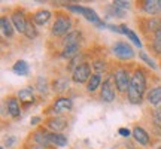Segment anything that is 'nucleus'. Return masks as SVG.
Segmentation results:
<instances>
[{
    "mask_svg": "<svg viewBox=\"0 0 161 149\" xmlns=\"http://www.w3.org/2000/svg\"><path fill=\"white\" fill-rule=\"evenodd\" d=\"M91 67L86 63H82L79 66H76L73 69V74H72V79L75 80L76 84H84L86 80H90L91 78Z\"/></svg>",
    "mask_w": 161,
    "mask_h": 149,
    "instance_id": "nucleus-1",
    "label": "nucleus"
},
{
    "mask_svg": "<svg viewBox=\"0 0 161 149\" xmlns=\"http://www.w3.org/2000/svg\"><path fill=\"white\" fill-rule=\"evenodd\" d=\"M114 79H115V85L116 90L119 92H125L128 91V86H130V78H128V72L125 69H118L114 73Z\"/></svg>",
    "mask_w": 161,
    "mask_h": 149,
    "instance_id": "nucleus-2",
    "label": "nucleus"
},
{
    "mask_svg": "<svg viewBox=\"0 0 161 149\" xmlns=\"http://www.w3.org/2000/svg\"><path fill=\"white\" fill-rule=\"evenodd\" d=\"M70 27H72V21H70L69 18L67 17H58L57 19H55L54 25H52V35L63 36L69 31ZM67 35H69V33H67Z\"/></svg>",
    "mask_w": 161,
    "mask_h": 149,
    "instance_id": "nucleus-3",
    "label": "nucleus"
},
{
    "mask_svg": "<svg viewBox=\"0 0 161 149\" xmlns=\"http://www.w3.org/2000/svg\"><path fill=\"white\" fill-rule=\"evenodd\" d=\"M112 51L115 54L118 58L121 60H130V58L134 57V51H133V48L130 45H127L124 42H116L114 48H112Z\"/></svg>",
    "mask_w": 161,
    "mask_h": 149,
    "instance_id": "nucleus-4",
    "label": "nucleus"
},
{
    "mask_svg": "<svg viewBox=\"0 0 161 149\" xmlns=\"http://www.w3.org/2000/svg\"><path fill=\"white\" fill-rule=\"evenodd\" d=\"M130 86H133V88H134L136 91H139L140 94L145 92V90H146V79H145V74L142 70H137L136 73L133 74Z\"/></svg>",
    "mask_w": 161,
    "mask_h": 149,
    "instance_id": "nucleus-5",
    "label": "nucleus"
},
{
    "mask_svg": "<svg viewBox=\"0 0 161 149\" xmlns=\"http://www.w3.org/2000/svg\"><path fill=\"white\" fill-rule=\"evenodd\" d=\"M100 97L103 102L106 103H110V102H114V98H115V91H114V88L110 85V80H104L103 82V86H102V92H100Z\"/></svg>",
    "mask_w": 161,
    "mask_h": 149,
    "instance_id": "nucleus-6",
    "label": "nucleus"
},
{
    "mask_svg": "<svg viewBox=\"0 0 161 149\" xmlns=\"http://www.w3.org/2000/svg\"><path fill=\"white\" fill-rule=\"evenodd\" d=\"M143 11L149 15H155L161 12V0H146L143 2Z\"/></svg>",
    "mask_w": 161,
    "mask_h": 149,
    "instance_id": "nucleus-7",
    "label": "nucleus"
},
{
    "mask_svg": "<svg viewBox=\"0 0 161 149\" xmlns=\"http://www.w3.org/2000/svg\"><path fill=\"white\" fill-rule=\"evenodd\" d=\"M12 24H14V27L17 29V31H19V33H24V31H25L27 21H25V18L23 17L21 12H15V14L12 15Z\"/></svg>",
    "mask_w": 161,
    "mask_h": 149,
    "instance_id": "nucleus-8",
    "label": "nucleus"
},
{
    "mask_svg": "<svg viewBox=\"0 0 161 149\" xmlns=\"http://www.w3.org/2000/svg\"><path fill=\"white\" fill-rule=\"evenodd\" d=\"M133 136H134V139H136L137 143L143 145V146L149 145V134L145 131L142 127H136V128L133 130Z\"/></svg>",
    "mask_w": 161,
    "mask_h": 149,
    "instance_id": "nucleus-9",
    "label": "nucleus"
},
{
    "mask_svg": "<svg viewBox=\"0 0 161 149\" xmlns=\"http://www.w3.org/2000/svg\"><path fill=\"white\" fill-rule=\"evenodd\" d=\"M72 106H73V103H72L70 98L60 97L57 102L54 103V110H55V112H64V110H70Z\"/></svg>",
    "mask_w": 161,
    "mask_h": 149,
    "instance_id": "nucleus-10",
    "label": "nucleus"
},
{
    "mask_svg": "<svg viewBox=\"0 0 161 149\" xmlns=\"http://www.w3.org/2000/svg\"><path fill=\"white\" fill-rule=\"evenodd\" d=\"M66 125H67V122H66V119H64V118H61V116L51 118V119L48 121V127H49L51 130H54V133L61 131L63 128H66Z\"/></svg>",
    "mask_w": 161,
    "mask_h": 149,
    "instance_id": "nucleus-11",
    "label": "nucleus"
},
{
    "mask_svg": "<svg viewBox=\"0 0 161 149\" xmlns=\"http://www.w3.org/2000/svg\"><path fill=\"white\" fill-rule=\"evenodd\" d=\"M8 112L12 118H18L21 115V109H19V103H18L17 98L11 97L8 100Z\"/></svg>",
    "mask_w": 161,
    "mask_h": 149,
    "instance_id": "nucleus-12",
    "label": "nucleus"
},
{
    "mask_svg": "<svg viewBox=\"0 0 161 149\" xmlns=\"http://www.w3.org/2000/svg\"><path fill=\"white\" fill-rule=\"evenodd\" d=\"M49 142L58 146V148H64L67 145V137L64 134H60V133H49Z\"/></svg>",
    "mask_w": 161,
    "mask_h": 149,
    "instance_id": "nucleus-13",
    "label": "nucleus"
},
{
    "mask_svg": "<svg viewBox=\"0 0 161 149\" xmlns=\"http://www.w3.org/2000/svg\"><path fill=\"white\" fill-rule=\"evenodd\" d=\"M146 100H148L151 104L161 103V86H155V88H152V90L146 94Z\"/></svg>",
    "mask_w": 161,
    "mask_h": 149,
    "instance_id": "nucleus-14",
    "label": "nucleus"
},
{
    "mask_svg": "<svg viewBox=\"0 0 161 149\" xmlns=\"http://www.w3.org/2000/svg\"><path fill=\"white\" fill-rule=\"evenodd\" d=\"M49 18H51V12L49 11H37L33 15V19H35V23L37 25H43L49 21Z\"/></svg>",
    "mask_w": 161,
    "mask_h": 149,
    "instance_id": "nucleus-15",
    "label": "nucleus"
},
{
    "mask_svg": "<svg viewBox=\"0 0 161 149\" xmlns=\"http://www.w3.org/2000/svg\"><path fill=\"white\" fill-rule=\"evenodd\" d=\"M35 142L39 146H48V145L51 143L49 142V133L43 131V130H39V131L35 133Z\"/></svg>",
    "mask_w": 161,
    "mask_h": 149,
    "instance_id": "nucleus-16",
    "label": "nucleus"
},
{
    "mask_svg": "<svg viewBox=\"0 0 161 149\" xmlns=\"http://www.w3.org/2000/svg\"><path fill=\"white\" fill-rule=\"evenodd\" d=\"M0 25H2V31H3V35L6 37H12L14 36V24L6 17H3L0 19Z\"/></svg>",
    "mask_w": 161,
    "mask_h": 149,
    "instance_id": "nucleus-17",
    "label": "nucleus"
},
{
    "mask_svg": "<svg viewBox=\"0 0 161 149\" xmlns=\"http://www.w3.org/2000/svg\"><path fill=\"white\" fill-rule=\"evenodd\" d=\"M12 70H14V73L19 74V76H25V74L29 73V64L25 63L24 60H19V61H17V63L14 64V67H12Z\"/></svg>",
    "mask_w": 161,
    "mask_h": 149,
    "instance_id": "nucleus-18",
    "label": "nucleus"
},
{
    "mask_svg": "<svg viewBox=\"0 0 161 149\" xmlns=\"http://www.w3.org/2000/svg\"><path fill=\"white\" fill-rule=\"evenodd\" d=\"M119 27H121L122 35H125L127 37H128V39H130L133 43H134V45H137L139 48H142V42H140V39L137 37V35H136L134 31H131L130 29H127V25H124V24H122V25H119Z\"/></svg>",
    "mask_w": 161,
    "mask_h": 149,
    "instance_id": "nucleus-19",
    "label": "nucleus"
},
{
    "mask_svg": "<svg viewBox=\"0 0 161 149\" xmlns=\"http://www.w3.org/2000/svg\"><path fill=\"white\" fill-rule=\"evenodd\" d=\"M100 84H102V78H100V74H92L91 78H90V80H88V85H86V90L90 92L96 91L98 86H100Z\"/></svg>",
    "mask_w": 161,
    "mask_h": 149,
    "instance_id": "nucleus-20",
    "label": "nucleus"
},
{
    "mask_svg": "<svg viewBox=\"0 0 161 149\" xmlns=\"http://www.w3.org/2000/svg\"><path fill=\"white\" fill-rule=\"evenodd\" d=\"M79 31H70L69 35L64 37V46L69 45H79Z\"/></svg>",
    "mask_w": 161,
    "mask_h": 149,
    "instance_id": "nucleus-21",
    "label": "nucleus"
},
{
    "mask_svg": "<svg viewBox=\"0 0 161 149\" xmlns=\"http://www.w3.org/2000/svg\"><path fill=\"white\" fill-rule=\"evenodd\" d=\"M78 51H79V45H69V46H64L61 55L64 58H72L78 55Z\"/></svg>",
    "mask_w": 161,
    "mask_h": 149,
    "instance_id": "nucleus-22",
    "label": "nucleus"
},
{
    "mask_svg": "<svg viewBox=\"0 0 161 149\" xmlns=\"http://www.w3.org/2000/svg\"><path fill=\"white\" fill-rule=\"evenodd\" d=\"M18 97H19V100L24 102V103H30V102H33V92H31V88H24V90H19Z\"/></svg>",
    "mask_w": 161,
    "mask_h": 149,
    "instance_id": "nucleus-23",
    "label": "nucleus"
},
{
    "mask_svg": "<svg viewBox=\"0 0 161 149\" xmlns=\"http://www.w3.org/2000/svg\"><path fill=\"white\" fill-rule=\"evenodd\" d=\"M67 86H69V79H67V78H60V79H57L54 82V90L57 92L64 91Z\"/></svg>",
    "mask_w": 161,
    "mask_h": 149,
    "instance_id": "nucleus-24",
    "label": "nucleus"
},
{
    "mask_svg": "<svg viewBox=\"0 0 161 149\" xmlns=\"http://www.w3.org/2000/svg\"><path fill=\"white\" fill-rule=\"evenodd\" d=\"M24 35L27 36L29 39H35L36 36H37V30L36 27L33 25L31 23H27V27H25V31H24Z\"/></svg>",
    "mask_w": 161,
    "mask_h": 149,
    "instance_id": "nucleus-25",
    "label": "nucleus"
},
{
    "mask_svg": "<svg viewBox=\"0 0 161 149\" xmlns=\"http://www.w3.org/2000/svg\"><path fill=\"white\" fill-rule=\"evenodd\" d=\"M148 29L149 30H154V31H157V30L161 29V19H158V18H152V19H149L148 21Z\"/></svg>",
    "mask_w": 161,
    "mask_h": 149,
    "instance_id": "nucleus-26",
    "label": "nucleus"
},
{
    "mask_svg": "<svg viewBox=\"0 0 161 149\" xmlns=\"http://www.w3.org/2000/svg\"><path fill=\"white\" fill-rule=\"evenodd\" d=\"M108 12L110 14V17H124V12L119 11L116 6H110V8H108Z\"/></svg>",
    "mask_w": 161,
    "mask_h": 149,
    "instance_id": "nucleus-27",
    "label": "nucleus"
},
{
    "mask_svg": "<svg viewBox=\"0 0 161 149\" xmlns=\"http://www.w3.org/2000/svg\"><path fill=\"white\" fill-rule=\"evenodd\" d=\"M140 58H142V60H143V61L148 64V66H151L152 69H157V64L154 63V61H152V58H149L148 55H146V54H145V52H140Z\"/></svg>",
    "mask_w": 161,
    "mask_h": 149,
    "instance_id": "nucleus-28",
    "label": "nucleus"
},
{
    "mask_svg": "<svg viewBox=\"0 0 161 149\" xmlns=\"http://www.w3.org/2000/svg\"><path fill=\"white\" fill-rule=\"evenodd\" d=\"M114 6L119 8V9H128V8H130V2H125V0H115V2H114Z\"/></svg>",
    "mask_w": 161,
    "mask_h": 149,
    "instance_id": "nucleus-29",
    "label": "nucleus"
},
{
    "mask_svg": "<svg viewBox=\"0 0 161 149\" xmlns=\"http://www.w3.org/2000/svg\"><path fill=\"white\" fill-rule=\"evenodd\" d=\"M37 84H39L37 90H39L40 92H45L46 91V80L42 79V78H39V79H37Z\"/></svg>",
    "mask_w": 161,
    "mask_h": 149,
    "instance_id": "nucleus-30",
    "label": "nucleus"
},
{
    "mask_svg": "<svg viewBox=\"0 0 161 149\" xmlns=\"http://www.w3.org/2000/svg\"><path fill=\"white\" fill-rule=\"evenodd\" d=\"M118 133H119V136H122V137H128V136L131 134V131H130L128 128H119Z\"/></svg>",
    "mask_w": 161,
    "mask_h": 149,
    "instance_id": "nucleus-31",
    "label": "nucleus"
},
{
    "mask_svg": "<svg viewBox=\"0 0 161 149\" xmlns=\"http://www.w3.org/2000/svg\"><path fill=\"white\" fill-rule=\"evenodd\" d=\"M94 69L97 70V72L104 70V63H103V61H96V63H94Z\"/></svg>",
    "mask_w": 161,
    "mask_h": 149,
    "instance_id": "nucleus-32",
    "label": "nucleus"
},
{
    "mask_svg": "<svg viewBox=\"0 0 161 149\" xmlns=\"http://www.w3.org/2000/svg\"><path fill=\"white\" fill-rule=\"evenodd\" d=\"M154 51L158 52V54H161V40H154Z\"/></svg>",
    "mask_w": 161,
    "mask_h": 149,
    "instance_id": "nucleus-33",
    "label": "nucleus"
},
{
    "mask_svg": "<svg viewBox=\"0 0 161 149\" xmlns=\"http://www.w3.org/2000/svg\"><path fill=\"white\" fill-rule=\"evenodd\" d=\"M14 143H15V137H8L6 139V142H5V145L8 146V148H11Z\"/></svg>",
    "mask_w": 161,
    "mask_h": 149,
    "instance_id": "nucleus-34",
    "label": "nucleus"
},
{
    "mask_svg": "<svg viewBox=\"0 0 161 149\" xmlns=\"http://www.w3.org/2000/svg\"><path fill=\"white\" fill-rule=\"evenodd\" d=\"M39 121H40V118H39V116H33V118L30 119V124H31V125H36V124H37Z\"/></svg>",
    "mask_w": 161,
    "mask_h": 149,
    "instance_id": "nucleus-35",
    "label": "nucleus"
},
{
    "mask_svg": "<svg viewBox=\"0 0 161 149\" xmlns=\"http://www.w3.org/2000/svg\"><path fill=\"white\" fill-rule=\"evenodd\" d=\"M155 40H161V29L155 31Z\"/></svg>",
    "mask_w": 161,
    "mask_h": 149,
    "instance_id": "nucleus-36",
    "label": "nucleus"
},
{
    "mask_svg": "<svg viewBox=\"0 0 161 149\" xmlns=\"http://www.w3.org/2000/svg\"><path fill=\"white\" fill-rule=\"evenodd\" d=\"M35 149H43V148H42V146H37V148H35Z\"/></svg>",
    "mask_w": 161,
    "mask_h": 149,
    "instance_id": "nucleus-37",
    "label": "nucleus"
},
{
    "mask_svg": "<svg viewBox=\"0 0 161 149\" xmlns=\"http://www.w3.org/2000/svg\"><path fill=\"white\" fill-rule=\"evenodd\" d=\"M158 149H161V146H160V148H158Z\"/></svg>",
    "mask_w": 161,
    "mask_h": 149,
    "instance_id": "nucleus-38",
    "label": "nucleus"
}]
</instances>
